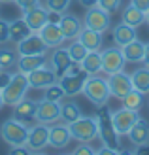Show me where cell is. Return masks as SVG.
Returning a JSON list of instances; mask_svg holds the SVG:
<instances>
[{"label": "cell", "instance_id": "6da1fadb", "mask_svg": "<svg viewBox=\"0 0 149 155\" xmlns=\"http://www.w3.org/2000/svg\"><path fill=\"white\" fill-rule=\"evenodd\" d=\"M96 121H98V136L102 144L106 146V148H112L115 151H119V134H117V130L113 127V121H112V112L108 110V106H98V114H96Z\"/></svg>", "mask_w": 149, "mask_h": 155}, {"label": "cell", "instance_id": "7a4b0ae2", "mask_svg": "<svg viewBox=\"0 0 149 155\" xmlns=\"http://www.w3.org/2000/svg\"><path fill=\"white\" fill-rule=\"evenodd\" d=\"M83 95L87 97L92 104L96 108L98 106H104L108 104L109 97H112V93H109V87H108V80L106 78H100V76H89L87 80H85V85H83Z\"/></svg>", "mask_w": 149, "mask_h": 155}, {"label": "cell", "instance_id": "3957f363", "mask_svg": "<svg viewBox=\"0 0 149 155\" xmlns=\"http://www.w3.org/2000/svg\"><path fill=\"white\" fill-rule=\"evenodd\" d=\"M68 129H70V134H72V140L89 144L98 136L96 115L95 117H85V115H81V117H77L76 121L68 123Z\"/></svg>", "mask_w": 149, "mask_h": 155}, {"label": "cell", "instance_id": "277c9868", "mask_svg": "<svg viewBox=\"0 0 149 155\" xmlns=\"http://www.w3.org/2000/svg\"><path fill=\"white\" fill-rule=\"evenodd\" d=\"M0 136L2 140L10 146H27V136H28V127L25 121L19 119H6L0 125Z\"/></svg>", "mask_w": 149, "mask_h": 155}, {"label": "cell", "instance_id": "5b68a950", "mask_svg": "<svg viewBox=\"0 0 149 155\" xmlns=\"http://www.w3.org/2000/svg\"><path fill=\"white\" fill-rule=\"evenodd\" d=\"M28 80H27V74L17 72V74H11V80L8 81V85L2 89V98H4V104L6 106H15L21 98H25L27 91H28Z\"/></svg>", "mask_w": 149, "mask_h": 155}, {"label": "cell", "instance_id": "8992f818", "mask_svg": "<svg viewBox=\"0 0 149 155\" xmlns=\"http://www.w3.org/2000/svg\"><path fill=\"white\" fill-rule=\"evenodd\" d=\"M34 119L44 125H51V123L60 121V102L49 98H40L36 100V115Z\"/></svg>", "mask_w": 149, "mask_h": 155}, {"label": "cell", "instance_id": "52a82bcc", "mask_svg": "<svg viewBox=\"0 0 149 155\" xmlns=\"http://www.w3.org/2000/svg\"><path fill=\"white\" fill-rule=\"evenodd\" d=\"M112 13H108L106 10H102L100 6H91L85 12L83 17V27H89L92 30H98V32H106L112 25Z\"/></svg>", "mask_w": 149, "mask_h": 155}, {"label": "cell", "instance_id": "ba28073f", "mask_svg": "<svg viewBox=\"0 0 149 155\" xmlns=\"http://www.w3.org/2000/svg\"><path fill=\"white\" fill-rule=\"evenodd\" d=\"M89 78V74L85 70H79V72H66L59 76V85L64 91V97H76L83 91V85H85V80Z\"/></svg>", "mask_w": 149, "mask_h": 155}, {"label": "cell", "instance_id": "9c48e42d", "mask_svg": "<svg viewBox=\"0 0 149 155\" xmlns=\"http://www.w3.org/2000/svg\"><path fill=\"white\" fill-rule=\"evenodd\" d=\"M100 55H102V72L106 76L123 70L125 64H127V59H125L119 45H113V48H108L104 51H100Z\"/></svg>", "mask_w": 149, "mask_h": 155}, {"label": "cell", "instance_id": "30bf717a", "mask_svg": "<svg viewBox=\"0 0 149 155\" xmlns=\"http://www.w3.org/2000/svg\"><path fill=\"white\" fill-rule=\"evenodd\" d=\"M106 80H108V87H109L112 97L119 98V100H123L132 89H134V87H132V81H130V74H125L123 70L108 74Z\"/></svg>", "mask_w": 149, "mask_h": 155}, {"label": "cell", "instance_id": "8fae6325", "mask_svg": "<svg viewBox=\"0 0 149 155\" xmlns=\"http://www.w3.org/2000/svg\"><path fill=\"white\" fill-rule=\"evenodd\" d=\"M140 119V114L136 110H128V108H121V110H117L112 114V121H113V127L117 130V134L119 136H127L128 130L134 127V123Z\"/></svg>", "mask_w": 149, "mask_h": 155}, {"label": "cell", "instance_id": "7c38bea8", "mask_svg": "<svg viewBox=\"0 0 149 155\" xmlns=\"http://www.w3.org/2000/svg\"><path fill=\"white\" fill-rule=\"evenodd\" d=\"M49 144V125L38 123L34 127H28V136H27V148L36 153L42 151Z\"/></svg>", "mask_w": 149, "mask_h": 155}, {"label": "cell", "instance_id": "4fadbf2b", "mask_svg": "<svg viewBox=\"0 0 149 155\" xmlns=\"http://www.w3.org/2000/svg\"><path fill=\"white\" fill-rule=\"evenodd\" d=\"M27 80H28V87H32V89H45L47 85L57 81L59 76L53 72V68H47V64H45V66H40V68H36V70L28 72Z\"/></svg>", "mask_w": 149, "mask_h": 155}, {"label": "cell", "instance_id": "5bb4252c", "mask_svg": "<svg viewBox=\"0 0 149 155\" xmlns=\"http://www.w3.org/2000/svg\"><path fill=\"white\" fill-rule=\"evenodd\" d=\"M47 45L44 44L38 32H30L27 38H23L21 42H17V53L19 55H42L47 53Z\"/></svg>", "mask_w": 149, "mask_h": 155}, {"label": "cell", "instance_id": "9a60e30c", "mask_svg": "<svg viewBox=\"0 0 149 155\" xmlns=\"http://www.w3.org/2000/svg\"><path fill=\"white\" fill-rule=\"evenodd\" d=\"M72 140V134H70L68 123H51L49 125V146L55 150H62L66 148Z\"/></svg>", "mask_w": 149, "mask_h": 155}, {"label": "cell", "instance_id": "2e32d148", "mask_svg": "<svg viewBox=\"0 0 149 155\" xmlns=\"http://www.w3.org/2000/svg\"><path fill=\"white\" fill-rule=\"evenodd\" d=\"M38 34H40V38L44 40V44L47 45L49 49L59 48V45H62V42H64V34H62L59 23H55V21H47L40 30H38Z\"/></svg>", "mask_w": 149, "mask_h": 155}, {"label": "cell", "instance_id": "e0dca14e", "mask_svg": "<svg viewBox=\"0 0 149 155\" xmlns=\"http://www.w3.org/2000/svg\"><path fill=\"white\" fill-rule=\"evenodd\" d=\"M23 19H25V23L28 25V28L32 30V32H38V30L49 21V10L38 4L34 8H30V10H27V12H23Z\"/></svg>", "mask_w": 149, "mask_h": 155}, {"label": "cell", "instance_id": "ac0fdd59", "mask_svg": "<svg viewBox=\"0 0 149 155\" xmlns=\"http://www.w3.org/2000/svg\"><path fill=\"white\" fill-rule=\"evenodd\" d=\"M59 27L64 34V40H76L83 28V21L74 13H62L59 19Z\"/></svg>", "mask_w": 149, "mask_h": 155}, {"label": "cell", "instance_id": "d6986e66", "mask_svg": "<svg viewBox=\"0 0 149 155\" xmlns=\"http://www.w3.org/2000/svg\"><path fill=\"white\" fill-rule=\"evenodd\" d=\"M51 68H53V72L57 74V76H62L68 68H70V64L74 63L72 59H70V53H68V49L66 48H53V55H51Z\"/></svg>", "mask_w": 149, "mask_h": 155}, {"label": "cell", "instance_id": "ffe728a7", "mask_svg": "<svg viewBox=\"0 0 149 155\" xmlns=\"http://www.w3.org/2000/svg\"><path fill=\"white\" fill-rule=\"evenodd\" d=\"M47 64V53H42V55H19L17 59V72L28 74L36 70L40 66Z\"/></svg>", "mask_w": 149, "mask_h": 155}, {"label": "cell", "instance_id": "44dd1931", "mask_svg": "<svg viewBox=\"0 0 149 155\" xmlns=\"http://www.w3.org/2000/svg\"><path fill=\"white\" fill-rule=\"evenodd\" d=\"M112 36H113V42L115 45H119V48H123V45H127L128 42L132 40H136V28L134 27H130L127 25V23H119V25H115L113 30H112Z\"/></svg>", "mask_w": 149, "mask_h": 155}, {"label": "cell", "instance_id": "7402d4cb", "mask_svg": "<svg viewBox=\"0 0 149 155\" xmlns=\"http://www.w3.org/2000/svg\"><path fill=\"white\" fill-rule=\"evenodd\" d=\"M77 40H79L89 51H100V48H102V32L92 30L89 27L81 28V32L77 34Z\"/></svg>", "mask_w": 149, "mask_h": 155}, {"label": "cell", "instance_id": "603a6c76", "mask_svg": "<svg viewBox=\"0 0 149 155\" xmlns=\"http://www.w3.org/2000/svg\"><path fill=\"white\" fill-rule=\"evenodd\" d=\"M130 138V142L136 146H144V144H149V125H147V121H144L142 117H140L136 123H134V127H132L128 130V134Z\"/></svg>", "mask_w": 149, "mask_h": 155}, {"label": "cell", "instance_id": "cb8c5ba5", "mask_svg": "<svg viewBox=\"0 0 149 155\" xmlns=\"http://www.w3.org/2000/svg\"><path fill=\"white\" fill-rule=\"evenodd\" d=\"M34 115H36V100L21 98L13 106V117L19 121H30V119H34Z\"/></svg>", "mask_w": 149, "mask_h": 155}, {"label": "cell", "instance_id": "d4e9b609", "mask_svg": "<svg viewBox=\"0 0 149 155\" xmlns=\"http://www.w3.org/2000/svg\"><path fill=\"white\" fill-rule=\"evenodd\" d=\"M121 51H123L125 59H127V63H142V61H144V53H145V44L140 42L136 38V40L128 42L127 45H123Z\"/></svg>", "mask_w": 149, "mask_h": 155}, {"label": "cell", "instance_id": "484cf974", "mask_svg": "<svg viewBox=\"0 0 149 155\" xmlns=\"http://www.w3.org/2000/svg\"><path fill=\"white\" fill-rule=\"evenodd\" d=\"M132 87L140 93H149V66H140L130 74Z\"/></svg>", "mask_w": 149, "mask_h": 155}, {"label": "cell", "instance_id": "4316f807", "mask_svg": "<svg viewBox=\"0 0 149 155\" xmlns=\"http://www.w3.org/2000/svg\"><path fill=\"white\" fill-rule=\"evenodd\" d=\"M79 64L89 76H95V74L102 72V55H100V51H87V55L83 57V61Z\"/></svg>", "mask_w": 149, "mask_h": 155}, {"label": "cell", "instance_id": "83f0119b", "mask_svg": "<svg viewBox=\"0 0 149 155\" xmlns=\"http://www.w3.org/2000/svg\"><path fill=\"white\" fill-rule=\"evenodd\" d=\"M32 30L28 28V25L25 23V19H13V21H10V42H13V44H17V42H21L23 38H27Z\"/></svg>", "mask_w": 149, "mask_h": 155}, {"label": "cell", "instance_id": "f1b7e54d", "mask_svg": "<svg viewBox=\"0 0 149 155\" xmlns=\"http://www.w3.org/2000/svg\"><path fill=\"white\" fill-rule=\"evenodd\" d=\"M121 19H123V23H127V25L138 28L140 25H144V23H145V13H144V12H140L138 8H134L132 4H128V6L123 10Z\"/></svg>", "mask_w": 149, "mask_h": 155}, {"label": "cell", "instance_id": "f546056e", "mask_svg": "<svg viewBox=\"0 0 149 155\" xmlns=\"http://www.w3.org/2000/svg\"><path fill=\"white\" fill-rule=\"evenodd\" d=\"M17 48H0V70H11L13 66H17Z\"/></svg>", "mask_w": 149, "mask_h": 155}, {"label": "cell", "instance_id": "4dcf8cb0", "mask_svg": "<svg viewBox=\"0 0 149 155\" xmlns=\"http://www.w3.org/2000/svg\"><path fill=\"white\" fill-rule=\"evenodd\" d=\"M77 117H81V110H79V106H77L76 102L70 100V102L60 104V119L64 123H72Z\"/></svg>", "mask_w": 149, "mask_h": 155}, {"label": "cell", "instance_id": "1f68e13d", "mask_svg": "<svg viewBox=\"0 0 149 155\" xmlns=\"http://www.w3.org/2000/svg\"><path fill=\"white\" fill-rule=\"evenodd\" d=\"M121 102H123L125 108H128V110H136V112H140V108H142V104H144V93L132 89L128 95L121 100Z\"/></svg>", "mask_w": 149, "mask_h": 155}, {"label": "cell", "instance_id": "d6a6232c", "mask_svg": "<svg viewBox=\"0 0 149 155\" xmlns=\"http://www.w3.org/2000/svg\"><path fill=\"white\" fill-rule=\"evenodd\" d=\"M68 53H70V59H72L74 61V63H81V61H83V57L85 55H87V48H85V45L79 42V40H77V38H76V40L72 42V44H70L68 45Z\"/></svg>", "mask_w": 149, "mask_h": 155}, {"label": "cell", "instance_id": "836d02e7", "mask_svg": "<svg viewBox=\"0 0 149 155\" xmlns=\"http://www.w3.org/2000/svg\"><path fill=\"white\" fill-rule=\"evenodd\" d=\"M44 97L49 98V100H57V102H60V100L64 98V91H62V87L59 85V81H55V83H51V85L45 87Z\"/></svg>", "mask_w": 149, "mask_h": 155}, {"label": "cell", "instance_id": "e575fe53", "mask_svg": "<svg viewBox=\"0 0 149 155\" xmlns=\"http://www.w3.org/2000/svg\"><path fill=\"white\" fill-rule=\"evenodd\" d=\"M70 2H72V0H47L45 8H47L49 12H53V13H64L68 10Z\"/></svg>", "mask_w": 149, "mask_h": 155}, {"label": "cell", "instance_id": "d590c367", "mask_svg": "<svg viewBox=\"0 0 149 155\" xmlns=\"http://www.w3.org/2000/svg\"><path fill=\"white\" fill-rule=\"evenodd\" d=\"M121 2L123 0H98L96 6H100L102 10H106L108 13H115L121 8Z\"/></svg>", "mask_w": 149, "mask_h": 155}, {"label": "cell", "instance_id": "8d00e7d4", "mask_svg": "<svg viewBox=\"0 0 149 155\" xmlns=\"http://www.w3.org/2000/svg\"><path fill=\"white\" fill-rule=\"evenodd\" d=\"M10 42V21L0 17V44Z\"/></svg>", "mask_w": 149, "mask_h": 155}, {"label": "cell", "instance_id": "74e56055", "mask_svg": "<svg viewBox=\"0 0 149 155\" xmlns=\"http://www.w3.org/2000/svg\"><path fill=\"white\" fill-rule=\"evenodd\" d=\"M74 155H95L96 153V150H92L89 144H85V142H79V146L72 151Z\"/></svg>", "mask_w": 149, "mask_h": 155}, {"label": "cell", "instance_id": "f35d334b", "mask_svg": "<svg viewBox=\"0 0 149 155\" xmlns=\"http://www.w3.org/2000/svg\"><path fill=\"white\" fill-rule=\"evenodd\" d=\"M13 2L17 4V8H19V10L27 12V10H30V8H34V6H38V4H40V0H13Z\"/></svg>", "mask_w": 149, "mask_h": 155}, {"label": "cell", "instance_id": "ab89813d", "mask_svg": "<svg viewBox=\"0 0 149 155\" xmlns=\"http://www.w3.org/2000/svg\"><path fill=\"white\" fill-rule=\"evenodd\" d=\"M130 4L134 8H138L140 12H144V13L149 12V0H130Z\"/></svg>", "mask_w": 149, "mask_h": 155}, {"label": "cell", "instance_id": "60d3db41", "mask_svg": "<svg viewBox=\"0 0 149 155\" xmlns=\"http://www.w3.org/2000/svg\"><path fill=\"white\" fill-rule=\"evenodd\" d=\"M32 151H30L27 146H11V151L10 155H30Z\"/></svg>", "mask_w": 149, "mask_h": 155}, {"label": "cell", "instance_id": "b9f144b4", "mask_svg": "<svg viewBox=\"0 0 149 155\" xmlns=\"http://www.w3.org/2000/svg\"><path fill=\"white\" fill-rule=\"evenodd\" d=\"M10 80H11V74H8V70H0V89H4Z\"/></svg>", "mask_w": 149, "mask_h": 155}, {"label": "cell", "instance_id": "7bdbcfd3", "mask_svg": "<svg viewBox=\"0 0 149 155\" xmlns=\"http://www.w3.org/2000/svg\"><path fill=\"white\" fill-rule=\"evenodd\" d=\"M115 153H119V151H115V150H112V148H100V150H96V155H115Z\"/></svg>", "mask_w": 149, "mask_h": 155}, {"label": "cell", "instance_id": "ee69618b", "mask_svg": "<svg viewBox=\"0 0 149 155\" xmlns=\"http://www.w3.org/2000/svg\"><path fill=\"white\" fill-rule=\"evenodd\" d=\"M96 2H98V0H79V4L85 8V10L91 8V6H96Z\"/></svg>", "mask_w": 149, "mask_h": 155}, {"label": "cell", "instance_id": "f6af8a7d", "mask_svg": "<svg viewBox=\"0 0 149 155\" xmlns=\"http://www.w3.org/2000/svg\"><path fill=\"white\" fill-rule=\"evenodd\" d=\"M142 63L145 66H149V44H145V53H144V61H142Z\"/></svg>", "mask_w": 149, "mask_h": 155}, {"label": "cell", "instance_id": "bcb514c9", "mask_svg": "<svg viewBox=\"0 0 149 155\" xmlns=\"http://www.w3.org/2000/svg\"><path fill=\"white\" fill-rule=\"evenodd\" d=\"M134 153H149V144H144V146H138V151Z\"/></svg>", "mask_w": 149, "mask_h": 155}, {"label": "cell", "instance_id": "7dc6e473", "mask_svg": "<svg viewBox=\"0 0 149 155\" xmlns=\"http://www.w3.org/2000/svg\"><path fill=\"white\" fill-rule=\"evenodd\" d=\"M6 104H4V98H2V89H0V110H2Z\"/></svg>", "mask_w": 149, "mask_h": 155}, {"label": "cell", "instance_id": "c3c4849f", "mask_svg": "<svg viewBox=\"0 0 149 155\" xmlns=\"http://www.w3.org/2000/svg\"><path fill=\"white\" fill-rule=\"evenodd\" d=\"M145 21H147V25H149V12L145 13Z\"/></svg>", "mask_w": 149, "mask_h": 155}, {"label": "cell", "instance_id": "681fc988", "mask_svg": "<svg viewBox=\"0 0 149 155\" xmlns=\"http://www.w3.org/2000/svg\"><path fill=\"white\" fill-rule=\"evenodd\" d=\"M0 2H13V0H0Z\"/></svg>", "mask_w": 149, "mask_h": 155}]
</instances>
